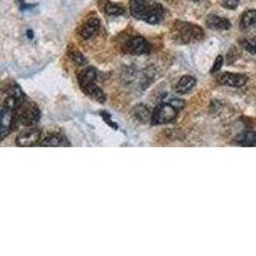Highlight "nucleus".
I'll return each instance as SVG.
<instances>
[{
	"label": "nucleus",
	"instance_id": "6ab92c4d",
	"mask_svg": "<svg viewBox=\"0 0 256 256\" xmlns=\"http://www.w3.org/2000/svg\"><path fill=\"white\" fill-rule=\"evenodd\" d=\"M71 58H72V60H73V62H75L77 65H85V64H87V60L85 59V57L82 56L81 53L73 52V53H72Z\"/></svg>",
	"mask_w": 256,
	"mask_h": 256
},
{
	"label": "nucleus",
	"instance_id": "2eb2a0df",
	"mask_svg": "<svg viewBox=\"0 0 256 256\" xmlns=\"http://www.w3.org/2000/svg\"><path fill=\"white\" fill-rule=\"evenodd\" d=\"M236 141L243 146H254L256 145V133L246 131V132L241 133L240 136H237Z\"/></svg>",
	"mask_w": 256,
	"mask_h": 256
},
{
	"label": "nucleus",
	"instance_id": "dca6fc26",
	"mask_svg": "<svg viewBox=\"0 0 256 256\" xmlns=\"http://www.w3.org/2000/svg\"><path fill=\"white\" fill-rule=\"evenodd\" d=\"M135 115H136L141 122H147V120L151 122L152 112L150 111L149 108L145 107V105H137V107L135 108Z\"/></svg>",
	"mask_w": 256,
	"mask_h": 256
},
{
	"label": "nucleus",
	"instance_id": "412c9836",
	"mask_svg": "<svg viewBox=\"0 0 256 256\" xmlns=\"http://www.w3.org/2000/svg\"><path fill=\"white\" fill-rule=\"evenodd\" d=\"M100 115H101V118L104 119V122H107V123L109 124L112 128H114V130H118V124L111 119V115H109V113H107V112H100Z\"/></svg>",
	"mask_w": 256,
	"mask_h": 256
},
{
	"label": "nucleus",
	"instance_id": "9d476101",
	"mask_svg": "<svg viewBox=\"0 0 256 256\" xmlns=\"http://www.w3.org/2000/svg\"><path fill=\"white\" fill-rule=\"evenodd\" d=\"M39 145L44 146V147H59V146H69L71 143L62 133H52L45 139H42Z\"/></svg>",
	"mask_w": 256,
	"mask_h": 256
},
{
	"label": "nucleus",
	"instance_id": "4468645a",
	"mask_svg": "<svg viewBox=\"0 0 256 256\" xmlns=\"http://www.w3.org/2000/svg\"><path fill=\"white\" fill-rule=\"evenodd\" d=\"M196 85V80L192 76H185L175 85V92L179 95H185L192 90Z\"/></svg>",
	"mask_w": 256,
	"mask_h": 256
},
{
	"label": "nucleus",
	"instance_id": "9b49d317",
	"mask_svg": "<svg viewBox=\"0 0 256 256\" xmlns=\"http://www.w3.org/2000/svg\"><path fill=\"white\" fill-rule=\"evenodd\" d=\"M99 29H100V20L96 17H92L82 26L81 37L84 40L91 39L92 36L96 35Z\"/></svg>",
	"mask_w": 256,
	"mask_h": 256
},
{
	"label": "nucleus",
	"instance_id": "ddd939ff",
	"mask_svg": "<svg viewBox=\"0 0 256 256\" xmlns=\"http://www.w3.org/2000/svg\"><path fill=\"white\" fill-rule=\"evenodd\" d=\"M240 26H241V29H243V31H250V29L256 28V10L255 9L246 10V12L242 14V17H241Z\"/></svg>",
	"mask_w": 256,
	"mask_h": 256
},
{
	"label": "nucleus",
	"instance_id": "39448f33",
	"mask_svg": "<svg viewBox=\"0 0 256 256\" xmlns=\"http://www.w3.org/2000/svg\"><path fill=\"white\" fill-rule=\"evenodd\" d=\"M175 39L182 42L199 41L204 37V31L198 25H192L188 22H177L174 26Z\"/></svg>",
	"mask_w": 256,
	"mask_h": 256
},
{
	"label": "nucleus",
	"instance_id": "f3484780",
	"mask_svg": "<svg viewBox=\"0 0 256 256\" xmlns=\"http://www.w3.org/2000/svg\"><path fill=\"white\" fill-rule=\"evenodd\" d=\"M105 13L112 17L122 16V14H124V8L120 7L119 4L108 3L107 5H105Z\"/></svg>",
	"mask_w": 256,
	"mask_h": 256
},
{
	"label": "nucleus",
	"instance_id": "6e6552de",
	"mask_svg": "<svg viewBox=\"0 0 256 256\" xmlns=\"http://www.w3.org/2000/svg\"><path fill=\"white\" fill-rule=\"evenodd\" d=\"M127 50L132 54L141 56V54H147L150 53V44L146 41L141 36H133L126 44Z\"/></svg>",
	"mask_w": 256,
	"mask_h": 256
},
{
	"label": "nucleus",
	"instance_id": "1a4fd4ad",
	"mask_svg": "<svg viewBox=\"0 0 256 256\" xmlns=\"http://www.w3.org/2000/svg\"><path fill=\"white\" fill-rule=\"evenodd\" d=\"M218 82L224 86L229 87H242L243 85L247 82V77L238 73H230V72H224L218 77Z\"/></svg>",
	"mask_w": 256,
	"mask_h": 256
},
{
	"label": "nucleus",
	"instance_id": "423d86ee",
	"mask_svg": "<svg viewBox=\"0 0 256 256\" xmlns=\"http://www.w3.org/2000/svg\"><path fill=\"white\" fill-rule=\"evenodd\" d=\"M177 109L172 104L166 103V104H160L152 111L151 115V123L152 124H167L171 123L177 117Z\"/></svg>",
	"mask_w": 256,
	"mask_h": 256
},
{
	"label": "nucleus",
	"instance_id": "f257e3e1",
	"mask_svg": "<svg viewBox=\"0 0 256 256\" xmlns=\"http://www.w3.org/2000/svg\"><path fill=\"white\" fill-rule=\"evenodd\" d=\"M131 14L137 20L155 25L164 18V9L151 0H131Z\"/></svg>",
	"mask_w": 256,
	"mask_h": 256
},
{
	"label": "nucleus",
	"instance_id": "aec40b11",
	"mask_svg": "<svg viewBox=\"0 0 256 256\" xmlns=\"http://www.w3.org/2000/svg\"><path fill=\"white\" fill-rule=\"evenodd\" d=\"M222 1V5L224 8H227V9L233 10L238 7V4H240V0H221Z\"/></svg>",
	"mask_w": 256,
	"mask_h": 256
},
{
	"label": "nucleus",
	"instance_id": "f8f14e48",
	"mask_svg": "<svg viewBox=\"0 0 256 256\" xmlns=\"http://www.w3.org/2000/svg\"><path fill=\"white\" fill-rule=\"evenodd\" d=\"M206 25H208L209 28L219 29V31L230 28V22L227 20V18L215 16V14H210V16L206 18Z\"/></svg>",
	"mask_w": 256,
	"mask_h": 256
},
{
	"label": "nucleus",
	"instance_id": "a211bd4d",
	"mask_svg": "<svg viewBox=\"0 0 256 256\" xmlns=\"http://www.w3.org/2000/svg\"><path fill=\"white\" fill-rule=\"evenodd\" d=\"M241 45L245 50H247L251 54H256V40L255 39H245L241 41Z\"/></svg>",
	"mask_w": 256,
	"mask_h": 256
},
{
	"label": "nucleus",
	"instance_id": "5701e85b",
	"mask_svg": "<svg viewBox=\"0 0 256 256\" xmlns=\"http://www.w3.org/2000/svg\"><path fill=\"white\" fill-rule=\"evenodd\" d=\"M169 104H172L177 111H181L182 108L185 107V101L179 100V99H171V100H169Z\"/></svg>",
	"mask_w": 256,
	"mask_h": 256
},
{
	"label": "nucleus",
	"instance_id": "0eeeda50",
	"mask_svg": "<svg viewBox=\"0 0 256 256\" xmlns=\"http://www.w3.org/2000/svg\"><path fill=\"white\" fill-rule=\"evenodd\" d=\"M41 141V131L39 128L28 127L27 130L22 131L16 140V143L21 147H29L40 143Z\"/></svg>",
	"mask_w": 256,
	"mask_h": 256
},
{
	"label": "nucleus",
	"instance_id": "f03ea898",
	"mask_svg": "<svg viewBox=\"0 0 256 256\" xmlns=\"http://www.w3.org/2000/svg\"><path fill=\"white\" fill-rule=\"evenodd\" d=\"M78 84H80L81 90L85 94L95 99L99 103H104L105 94L96 85V71L94 68L88 67V68L82 69L81 73L78 75Z\"/></svg>",
	"mask_w": 256,
	"mask_h": 256
},
{
	"label": "nucleus",
	"instance_id": "7ed1b4c3",
	"mask_svg": "<svg viewBox=\"0 0 256 256\" xmlns=\"http://www.w3.org/2000/svg\"><path fill=\"white\" fill-rule=\"evenodd\" d=\"M17 107L18 99L13 94L5 97L1 108V140L8 136L14 126V120L17 119Z\"/></svg>",
	"mask_w": 256,
	"mask_h": 256
},
{
	"label": "nucleus",
	"instance_id": "4be33fe9",
	"mask_svg": "<svg viewBox=\"0 0 256 256\" xmlns=\"http://www.w3.org/2000/svg\"><path fill=\"white\" fill-rule=\"evenodd\" d=\"M223 63H224L223 57L218 56L217 59H215L214 64H213V68H211V71H210L211 73H213V75H214V73H217V72L222 68V65H223Z\"/></svg>",
	"mask_w": 256,
	"mask_h": 256
},
{
	"label": "nucleus",
	"instance_id": "b1692460",
	"mask_svg": "<svg viewBox=\"0 0 256 256\" xmlns=\"http://www.w3.org/2000/svg\"><path fill=\"white\" fill-rule=\"evenodd\" d=\"M16 3L18 4V7H20L21 9H25V8H26V4H25L23 0H16Z\"/></svg>",
	"mask_w": 256,
	"mask_h": 256
},
{
	"label": "nucleus",
	"instance_id": "20e7f679",
	"mask_svg": "<svg viewBox=\"0 0 256 256\" xmlns=\"http://www.w3.org/2000/svg\"><path fill=\"white\" fill-rule=\"evenodd\" d=\"M17 120L25 127H33L40 120V111L37 105L29 101H22L17 107Z\"/></svg>",
	"mask_w": 256,
	"mask_h": 256
}]
</instances>
